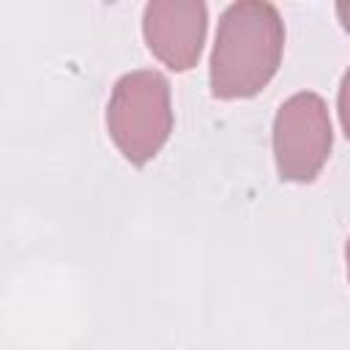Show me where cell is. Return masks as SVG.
<instances>
[{"label": "cell", "mask_w": 350, "mask_h": 350, "mask_svg": "<svg viewBox=\"0 0 350 350\" xmlns=\"http://www.w3.org/2000/svg\"><path fill=\"white\" fill-rule=\"evenodd\" d=\"M284 49V22L265 0H241L224 8L211 52V93L252 98L276 74Z\"/></svg>", "instance_id": "6da1fadb"}, {"label": "cell", "mask_w": 350, "mask_h": 350, "mask_svg": "<svg viewBox=\"0 0 350 350\" xmlns=\"http://www.w3.org/2000/svg\"><path fill=\"white\" fill-rule=\"evenodd\" d=\"M170 82L153 68L123 74L107 104V131L115 148L134 167L148 164L172 134Z\"/></svg>", "instance_id": "7a4b0ae2"}, {"label": "cell", "mask_w": 350, "mask_h": 350, "mask_svg": "<svg viewBox=\"0 0 350 350\" xmlns=\"http://www.w3.org/2000/svg\"><path fill=\"white\" fill-rule=\"evenodd\" d=\"M334 145L325 101L301 90L282 101L273 118V159L282 180L312 183L328 161Z\"/></svg>", "instance_id": "3957f363"}, {"label": "cell", "mask_w": 350, "mask_h": 350, "mask_svg": "<svg viewBox=\"0 0 350 350\" xmlns=\"http://www.w3.org/2000/svg\"><path fill=\"white\" fill-rule=\"evenodd\" d=\"M208 8L202 0H153L142 11L148 49L172 71H189L202 55Z\"/></svg>", "instance_id": "277c9868"}, {"label": "cell", "mask_w": 350, "mask_h": 350, "mask_svg": "<svg viewBox=\"0 0 350 350\" xmlns=\"http://www.w3.org/2000/svg\"><path fill=\"white\" fill-rule=\"evenodd\" d=\"M336 109H339V123H342V129H345V137L350 139V68L345 71V77H342V82H339Z\"/></svg>", "instance_id": "5b68a950"}, {"label": "cell", "mask_w": 350, "mask_h": 350, "mask_svg": "<svg viewBox=\"0 0 350 350\" xmlns=\"http://www.w3.org/2000/svg\"><path fill=\"white\" fill-rule=\"evenodd\" d=\"M336 16H339L342 27L350 33V3H336Z\"/></svg>", "instance_id": "8992f818"}, {"label": "cell", "mask_w": 350, "mask_h": 350, "mask_svg": "<svg viewBox=\"0 0 350 350\" xmlns=\"http://www.w3.org/2000/svg\"><path fill=\"white\" fill-rule=\"evenodd\" d=\"M345 260H347V279H350V241H347V246H345Z\"/></svg>", "instance_id": "52a82bcc"}]
</instances>
